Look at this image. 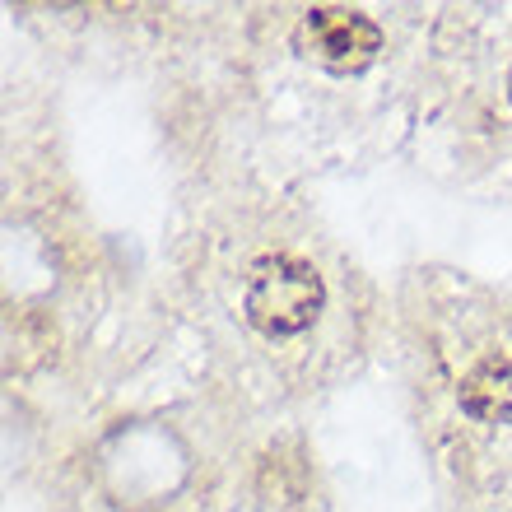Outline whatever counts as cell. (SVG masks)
<instances>
[{
	"instance_id": "1",
	"label": "cell",
	"mask_w": 512,
	"mask_h": 512,
	"mask_svg": "<svg viewBox=\"0 0 512 512\" xmlns=\"http://www.w3.org/2000/svg\"><path fill=\"white\" fill-rule=\"evenodd\" d=\"M326 284L317 275V266L298 261V256H266L256 261L252 280L243 294L247 322L261 336H298L322 317Z\"/></svg>"
},
{
	"instance_id": "2",
	"label": "cell",
	"mask_w": 512,
	"mask_h": 512,
	"mask_svg": "<svg viewBox=\"0 0 512 512\" xmlns=\"http://www.w3.org/2000/svg\"><path fill=\"white\" fill-rule=\"evenodd\" d=\"M294 47L308 61H317L331 75H359L378 61L382 52V28L359 10H340V5H317L298 19Z\"/></svg>"
},
{
	"instance_id": "3",
	"label": "cell",
	"mask_w": 512,
	"mask_h": 512,
	"mask_svg": "<svg viewBox=\"0 0 512 512\" xmlns=\"http://www.w3.org/2000/svg\"><path fill=\"white\" fill-rule=\"evenodd\" d=\"M461 410L480 424H503L512 415V364L503 354H485L457 387Z\"/></svg>"
},
{
	"instance_id": "4",
	"label": "cell",
	"mask_w": 512,
	"mask_h": 512,
	"mask_svg": "<svg viewBox=\"0 0 512 512\" xmlns=\"http://www.w3.org/2000/svg\"><path fill=\"white\" fill-rule=\"evenodd\" d=\"M508 94H512V75H508Z\"/></svg>"
}]
</instances>
